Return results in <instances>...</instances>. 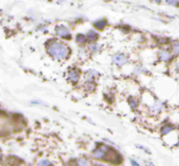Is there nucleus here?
<instances>
[{"label":"nucleus","instance_id":"16","mask_svg":"<svg viewBox=\"0 0 179 166\" xmlns=\"http://www.w3.org/2000/svg\"><path fill=\"white\" fill-rule=\"evenodd\" d=\"M88 50L92 53H97L101 50V45L97 42H90V44L88 45Z\"/></svg>","mask_w":179,"mask_h":166},{"label":"nucleus","instance_id":"4","mask_svg":"<svg viewBox=\"0 0 179 166\" xmlns=\"http://www.w3.org/2000/svg\"><path fill=\"white\" fill-rule=\"evenodd\" d=\"M129 58L128 56L123 53H116L112 56V62L117 66H123L128 63Z\"/></svg>","mask_w":179,"mask_h":166},{"label":"nucleus","instance_id":"10","mask_svg":"<svg viewBox=\"0 0 179 166\" xmlns=\"http://www.w3.org/2000/svg\"><path fill=\"white\" fill-rule=\"evenodd\" d=\"M93 27L98 31H103L104 28L107 27V20L103 19V18L102 19H98V20H97V21L93 22Z\"/></svg>","mask_w":179,"mask_h":166},{"label":"nucleus","instance_id":"25","mask_svg":"<svg viewBox=\"0 0 179 166\" xmlns=\"http://www.w3.org/2000/svg\"><path fill=\"white\" fill-rule=\"evenodd\" d=\"M1 158H2V155L0 154V161H1Z\"/></svg>","mask_w":179,"mask_h":166},{"label":"nucleus","instance_id":"11","mask_svg":"<svg viewBox=\"0 0 179 166\" xmlns=\"http://www.w3.org/2000/svg\"><path fill=\"white\" fill-rule=\"evenodd\" d=\"M86 36H87V39H88V41H89V42H97V39H98V34L95 32L94 30L88 31V33H87Z\"/></svg>","mask_w":179,"mask_h":166},{"label":"nucleus","instance_id":"8","mask_svg":"<svg viewBox=\"0 0 179 166\" xmlns=\"http://www.w3.org/2000/svg\"><path fill=\"white\" fill-rule=\"evenodd\" d=\"M98 77V72L95 69H88L84 75L85 80H95Z\"/></svg>","mask_w":179,"mask_h":166},{"label":"nucleus","instance_id":"22","mask_svg":"<svg viewBox=\"0 0 179 166\" xmlns=\"http://www.w3.org/2000/svg\"><path fill=\"white\" fill-rule=\"evenodd\" d=\"M134 72H135V74L139 75L141 72H145V69H142L141 65H136V67H135V71H134Z\"/></svg>","mask_w":179,"mask_h":166},{"label":"nucleus","instance_id":"7","mask_svg":"<svg viewBox=\"0 0 179 166\" xmlns=\"http://www.w3.org/2000/svg\"><path fill=\"white\" fill-rule=\"evenodd\" d=\"M172 52L169 51L168 48H163V50H160L158 52V58H159L160 61L163 62H168L172 59Z\"/></svg>","mask_w":179,"mask_h":166},{"label":"nucleus","instance_id":"2","mask_svg":"<svg viewBox=\"0 0 179 166\" xmlns=\"http://www.w3.org/2000/svg\"><path fill=\"white\" fill-rule=\"evenodd\" d=\"M12 129V123L10 119L4 115H0V135H7Z\"/></svg>","mask_w":179,"mask_h":166},{"label":"nucleus","instance_id":"1","mask_svg":"<svg viewBox=\"0 0 179 166\" xmlns=\"http://www.w3.org/2000/svg\"><path fill=\"white\" fill-rule=\"evenodd\" d=\"M47 54L54 60H65L68 58L70 50L64 42L58 40H50L46 43Z\"/></svg>","mask_w":179,"mask_h":166},{"label":"nucleus","instance_id":"23","mask_svg":"<svg viewBox=\"0 0 179 166\" xmlns=\"http://www.w3.org/2000/svg\"><path fill=\"white\" fill-rule=\"evenodd\" d=\"M131 164H132V166H141L135 160H133V159H131Z\"/></svg>","mask_w":179,"mask_h":166},{"label":"nucleus","instance_id":"9","mask_svg":"<svg viewBox=\"0 0 179 166\" xmlns=\"http://www.w3.org/2000/svg\"><path fill=\"white\" fill-rule=\"evenodd\" d=\"M84 89L88 93L93 92V90L95 89V82H94V80H85Z\"/></svg>","mask_w":179,"mask_h":166},{"label":"nucleus","instance_id":"6","mask_svg":"<svg viewBox=\"0 0 179 166\" xmlns=\"http://www.w3.org/2000/svg\"><path fill=\"white\" fill-rule=\"evenodd\" d=\"M56 34L62 39H66V40L71 39L70 31H69V28L66 27L65 25H58V27H56Z\"/></svg>","mask_w":179,"mask_h":166},{"label":"nucleus","instance_id":"3","mask_svg":"<svg viewBox=\"0 0 179 166\" xmlns=\"http://www.w3.org/2000/svg\"><path fill=\"white\" fill-rule=\"evenodd\" d=\"M110 147H108L107 145H102V146H98L97 148H95L92 151V158L97 160H105L107 152Z\"/></svg>","mask_w":179,"mask_h":166},{"label":"nucleus","instance_id":"12","mask_svg":"<svg viewBox=\"0 0 179 166\" xmlns=\"http://www.w3.org/2000/svg\"><path fill=\"white\" fill-rule=\"evenodd\" d=\"M163 108V104L159 101H156L152 106H150V110H151L152 113H160Z\"/></svg>","mask_w":179,"mask_h":166},{"label":"nucleus","instance_id":"15","mask_svg":"<svg viewBox=\"0 0 179 166\" xmlns=\"http://www.w3.org/2000/svg\"><path fill=\"white\" fill-rule=\"evenodd\" d=\"M172 131H174V126L172 124H165V125H163L161 128V135L162 136H165V135L171 133Z\"/></svg>","mask_w":179,"mask_h":166},{"label":"nucleus","instance_id":"24","mask_svg":"<svg viewBox=\"0 0 179 166\" xmlns=\"http://www.w3.org/2000/svg\"><path fill=\"white\" fill-rule=\"evenodd\" d=\"M151 2H153V3H157V4H159V3H161L162 2V0H150Z\"/></svg>","mask_w":179,"mask_h":166},{"label":"nucleus","instance_id":"17","mask_svg":"<svg viewBox=\"0 0 179 166\" xmlns=\"http://www.w3.org/2000/svg\"><path fill=\"white\" fill-rule=\"evenodd\" d=\"M77 166H89V162L88 160L84 159V158H81V159H78L77 160Z\"/></svg>","mask_w":179,"mask_h":166},{"label":"nucleus","instance_id":"18","mask_svg":"<svg viewBox=\"0 0 179 166\" xmlns=\"http://www.w3.org/2000/svg\"><path fill=\"white\" fill-rule=\"evenodd\" d=\"M172 51L174 54L179 55V41H175L172 43Z\"/></svg>","mask_w":179,"mask_h":166},{"label":"nucleus","instance_id":"20","mask_svg":"<svg viewBox=\"0 0 179 166\" xmlns=\"http://www.w3.org/2000/svg\"><path fill=\"white\" fill-rule=\"evenodd\" d=\"M173 69L176 75H179V59H177L173 64Z\"/></svg>","mask_w":179,"mask_h":166},{"label":"nucleus","instance_id":"13","mask_svg":"<svg viewBox=\"0 0 179 166\" xmlns=\"http://www.w3.org/2000/svg\"><path fill=\"white\" fill-rule=\"evenodd\" d=\"M128 103H129V106L132 108L133 110H135L138 106V99L136 97H129L128 98Z\"/></svg>","mask_w":179,"mask_h":166},{"label":"nucleus","instance_id":"26","mask_svg":"<svg viewBox=\"0 0 179 166\" xmlns=\"http://www.w3.org/2000/svg\"><path fill=\"white\" fill-rule=\"evenodd\" d=\"M177 146L179 147V140H178V143H177Z\"/></svg>","mask_w":179,"mask_h":166},{"label":"nucleus","instance_id":"14","mask_svg":"<svg viewBox=\"0 0 179 166\" xmlns=\"http://www.w3.org/2000/svg\"><path fill=\"white\" fill-rule=\"evenodd\" d=\"M76 41L78 44H85V43L88 41L87 39V36L84 35V34H78V35L76 36Z\"/></svg>","mask_w":179,"mask_h":166},{"label":"nucleus","instance_id":"19","mask_svg":"<svg viewBox=\"0 0 179 166\" xmlns=\"http://www.w3.org/2000/svg\"><path fill=\"white\" fill-rule=\"evenodd\" d=\"M165 3L171 6H179V0H165Z\"/></svg>","mask_w":179,"mask_h":166},{"label":"nucleus","instance_id":"21","mask_svg":"<svg viewBox=\"0 0 179 166\" xmlns=\"http://www.w3.org/2000/svg\"><path fill=\"white\" fill-rule=\"evenodd\" d=\"M39 165L40 166H51V163L47 160H42V161H40Z\"/></svg>","mask_w":179,"mask_h":166},{"label":"nucleus","instance_id":"5","mask_svg":"<svg viewBox=\"0 0 179 166\" xmlns=\"http://www.w3.org/2000/svg\"><path fill=\"white\" fill-rule=\"evenodd\" d=\"M80 78H81V72L78 68H70L67 72V79L69 82H71L72 84H77L80 81Z\"/></svg>","mask_w":179,"mask_h":166}]
</instances>
